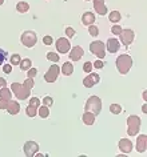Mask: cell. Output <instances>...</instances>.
I'll list each match as a JSON object with an SVG mask.
<instances>
[{"label":"cell","instance_id":"4316f807","mask_svg":"<svg viewBox=\"0 0 147 157\" xmlns=\"http://www.w3.org/2000/svg\"><path fill=\"white\" fill-rule=\"evenodd\" d=\"M26 113L28 117H35L38 115V108L36 107H32V105H28V107L26 108Z\"/></svg>","mask_w":147,"mask_h":157},{"label":"cell","instance_id":"d4e9b609","mask_svg":"<svg viewBox=\"0 0 147 157\" xmlns=\"http://www.w3.org/2000/svg\"><path fill=\"white\" fill-rule=\"evenodd\" d=\"M38 113H39V116H40L42 119H47V117L50 116V109H48V107L43 105V107H39Z\"/></svg>","mask_w":147,"mask_h":157},{"label":"cell","instance_id":"4dcf8cb0","mask_svg":"<svg viewBox=\"0 0 147 157\" xmlns=\"http://www.w3.org/2000/svg\"><path fill=\"white\" fill-rule=\"evenodd\" d=\"M43 105H46V107H52L54 105V99L51 96H46L44 99H43Z\"/></svg>","mask_w":147,"mask_h":157},{"label":"cell","instance_id":"2e32d148","mask_svg":"<svg viewBox=\"0 0 147 157\" xmlns=\"http://www.w3.org/2000/svg\"><path fill=\"white\" fill-rule=\"evenodd\" d=\"M107 51H108L110 53H115V52H118L119 48H120V44H119V41H118V39H108L107 40Z\"/></svg>","mask_w":147,"mask_h":157},{"label":"cell","instance_id":"9c48e42d","mask_svg":"<svg viewBox=\"0 0 147 157\" xmlns=\"http://www.w3.org/2000/svg\"><path fill=\"white\" fill-rule=\"evenodd\" d=\"M55 45H56V49L59 53H67L70 52L71 49V43L68 39H64V37H60L58 39L56 43H55Z\"/></svg>","mask_w":147,"mask_h":157},{"label":"cell","instance_id":"e575fe53","mask_svg":"<svg viewBox=\"0 0 147 157\" xmlns=\"http://www.w3.org/2000/svg\"><path fill=\"white\" fill-rule=\"evenodd\" d=\"M30 105L39 108L40 107V99H38V97H32V99H30Z\"/></svg>","mask_w":147,"mask_h":157},{"label":"cell","instance_id":"7a4b0ae2","mask_svg":"<svg viewBox=\"0 0 147 157\" xmlns=\"http://www.w3.org/2000/svg\"><path fill=\"white\" fill-rule=\"evenodd\" d=\"M84 111L87 112H91L94 113L95 116H98L102 111V100L99 99L98 96H90L88 100L86 101V105H84Z\"/></svg>","mask_w":147,"mask_h":157},{"label":"cell","instance_id":"7bdbcfd3","mask_svg":"<svg viewBox=\"0 0 147 157\" xmlns=\"http://www.w3.org/2000/svg\"><path fill=\"white\" fill-rule=\"evenodd\" d=\"M7 85V81H6V78H3V77H0V88H3V87H6Z\"/></svg>","mask_w":147,"mask_h":157},{"label":"cell","instance_id":"b9f144b4","mask_svg":"<svg viewBox=\"0 0 147 157\" xmlns=\"http://www.w3.org/2000/svg\"><path fill=\"white\" fill-rule=\"evenodd\" d=\"M8 103H10V101L0 99V109H7V105H8Z\"/></svg>","mask_w":147,"mask_h":157},{"label":"cell","instance_id":"83f0119b","mask_svg":"<svg viewBox=\"0 0 147 157\" xmlns=\"http://www.w3.org/2000/svg\"><path fill=\"white\" fill-rule=\"evenodd\" d=\"M110 112L114 113V115H119V113H122V107L119 104H111L110 105Z\"/></svg>","mask_w":147,"mask_h":157},{"label":"cell","instance_id":"30bf717a","mask_svg":"<svg viewBox=\"0 0 147 157\" xmlns=\"http://www.w3.org/2000/svg\"><path fill=\"white\" fill-rule=\"evenodd\" d=\"M23 149H24V155L27 157H34L39 152V145L35 141H27Z\"/></svg>","mask_w":147,"mask_h":157},{"label":"cell","instance_id":"f1b7e54d","mask_svg":"<svg viewBox=\"0 0 147 157\" xmlns=\"http://www.w3.org/2000/svg\"><path fill=\"white\" fill-rule=\"evenodd\" d=\"M88 32H90V35H91V36L96 37L98 35H99V28H98L96 25L91 24V25H88Z\"/></svg>","mask_w":147,"mask_h":157},{"label":"cell","instance_id":"8fae6325","mask_svg":"<svg viewBox=\"0 0 147 157\" xmlns=\"http://www.w3.org/2000/svg\"><path fill=\"white\" fill-rule=\"evenodd\" d=\"M99 81H100V77H99L98 73H90L87 77H84L83 80V85L86 88H92L94 85H96Z\"/></svg>","mask_w":147,"mask_h":157},{"label":"cell","instance_id":"e0dca14e","mask_svg":"<svg viewBox=\"0 0 147 157\" xmlns=\"http://www.w3.org/2000/svg\"><path fill=\"white\" fill-rule=\"evenodd\" d=\"M7 112L10 113V115H18L19 112H20V105H19L18 101H14V100H10L8 105H7Z\"/></svg>","mask_w":147,"mask_h":157},{"label":"cell","instance_id":"603a6c76","mask_svg":"<svg viewBox=\"0 0 147 157\" xmlns=\"http://www.w3.org/2000/svg\"><path fill=\"white\" fill-rule=\"evenodd\" d=\"M108 19H110L111 23H118V21H120L122 15L119 11H111L110 15H108Z\"/></svg>","mask_w":147,"mask_h":157},{"label":"cell","instance_id":"5b68a950","mask_svg":"<svg viewBox=\"0 0 147 157\" xmlns=\"http://www.w3.org/2000/svg\"><path fill=\"white\" fill-rule=\"evenodd\" d=\"M20 41L26 48H32V47H35V44H36V41H38V36L34 31H26V32L22 33Z\"/></svg>","mask_w":147,"mask_h":157},{"label":"cell","instance_id":"f546056e","mask_svg":"<svg viewBox=\"0 0 147 157\" xmlns=\"http://www.w3.org/2000/svg\"><path fill=\"white\" fill-rule=\"evenodd\" d=\"M47 60H50L52 63H58L59 61V55L54 53V52H47Z\"/></svg>","mask_w":147,"mask_h":157},{"label":"cell","instance_id":"ba28073f","mask_svg":"<svg viewBox=\"0 0 147 157\" xmlns=\"http://www.w3.org/2000/svg\"><path fill=\"white\" fill-rule=\"evenodd\" d=\"M59 72H60V69H59V67L56 64H52L48 68V71L46 72L44 75V80L47 83H55V81L58 80V76H59Z\"/></svg>","mask_w":147,"mask_h":157},{"label":"cell","instance_id":"7402d4cb","mask_svg":"<svg viewBox=\"0 0 147 157\" xmlns=\"http://www.w3.org/2000/svg\"><path fill=\"white\" fill-rule=\"evenodd\" d=\"M16 11H18V12H20V13L28 12V11H30V4H28V3H26V2H19L16 4Z\"/></svg>","mask_w":147,"mask_h":157},{"label":"cell","instance_id":"7c38bea8","mask_svg":"<svg viewBox=\"0 0 147 157\" xmlns=\"http://www.w3.org/2000/svg\"><path fill=\"white\" fill-rule=\"evenodd\" d=\"M83 55H84V51H83L82 47L75 45L74 48L70 51V60L78 61V60H80V59L83 57Z\"/></svg>","mask_w":147,"mask_h":157},{"label":"cell","instance_id":"d6a6232c","mask_svg":"<svg viewBox=\"0 0 147 157\" xmlns=\"http://www.w3.org/2000/svg\"><path fill=\"white\" fill-rule=\"evenodd\" d=\"M92 68H94V67H92V63H91V61H86L84 65H83V71L87 72V73H91Z\"/></svg>","mask_w":147,"mask_h":157},{"label":"cell","instance_id":"3957f363","mask_svg":"<svg viewBox=\"0 0 147 157\" xmlns=\"http://www.w3.org/2000/svg\"><path fill=\"white\" fill-rule=\"evenodd\" d=\"M11 91L19 100H27L31 96V89L27 88L24 84L19 83H12L11 84Z\"/></svg>","mask_w":147,"mask_h":157},{"label":"cell","instance_id":"6da1fadb","mask_svg":"<svg viewBox=\"0 0 147 157\" xmlns=\"http://www.w3.org/2000/svg\"><path fill=\"white\" fill-rule=\"evenodd\" d=\"M133 67V57L127 53H123L120 56H118L116 59V68L120 75H126L129 73V71Z\"/></svg>","mask_w":147,"mask_h":157},{"label":"cell","instance_id":"f6af8a7d","mask_svg":"<svg viewBox=\"0 0 147 157\" xmlns=\"http://www.w3.org/2000/svg\"><path fill=\"white\" fill-rule=\"evenodd\" d=\"M143 99H145V100L147 99V93L146 92H143Z\"/></svg>","mask_w":147,"mask_h":157},{"label":"cell","instance_id":"74e56055","mask_svg":"<svg viewBox=\"0 0 147 157\" xmlns=\"http://www.w3.org/2000/svg\"><path fill=\"white\" fill-rule=\"evenodd\" d=\"M3 72L7 73V75H10L12 72V65H11V63L10 64H3Z\"/></svg>","mask_w":147,"mask_h":157},{"label":"cell","instance_id":"484cf974","mask_svg":"<svg viewBox=\"0 0 147 157\" xmlns=\"http://www.w3.org/2000/svg\"><path fill=\"white\" fill-rule=\"evenodd\" d=\"M20 61H22V57H20V55L19 53H14V55H11V59H10V63H11V65H19L20 64Z\"/></svg>","mask_w":147,"mask_h":157},{"label":"cell","instance_id":"cb8c5ba5","mask_svg":"<svg viewBox=\"0 0 147 157\" xmlns=\"http://www.w3.org/2000/svg\"><path fill=\"white\" fill-rule=\"evenodd\" d=\"M19 67H20L22 71H28L31 67H32V61L30 60V59H22L20 64H19Z\"/></svg>","mask_w":147,"mask_h":157},{"label":"cell","instance_id":"277c9868","mask_svg":"<svg viewBox=\"0 0 147 157\" xmlns=\"http://www.w3.org/2000/svg\"><path fill=\"white\" fill-rule=\"evenodd\" d=\"M141 129V117L138 116H129L127 117V133L129 136H137Z\"/></svg>","mask_w":147,"mask_h":157},{"label":"cell","instance_id":"f35d334b","mask_svg":"<svg viewBox=\"0 0 147 157\" xmlns=\"http://www.w3.org/2000/svg\"><path fill=\"white\" fill-rule=\"evenodd\" d=\"M36 73H38V69H36V68H32V67H31V68L28 69V73H27V76L31 77V78H34L35 76H36Z\"/></svg>","mask_w":147,"mask_h":157},{"label":"cell","instance_id":"ac0fdd59","mask_svg":"<svg viewBox=\"0 0 147 157\" xmlns=\"http://www.w3.org/2000/svg\"><path fill=\"white\" fill-rule=\"evenodd\" d=\"M95 21V15L92 12H84L82 16V23L83 25H91Z\"/></svg>","mask_w":147,"mask_h":157},{"label":"cell","instance_id":"1f68e13d","mask_svg":"<svg viewBox=\"0 0 147 157\" xmlns=\"http://www.w3.org/2000/svg\"><path fill=\"white\" fill-rule=\"evenodd\" d=\"M7 57H8V53H7L4 49L0 48V64H2V65L4 64L6 60H7Z\"/></svg>","mask_w":147,"mask_h":157},{"label":"cell","instance_id":"7dc6e473","mask_svg":"<svg viewBox=\"0 0 147 157\" xmlns=\"http://www.w3.org/2000/svg\"><path fill=\"white\" fill-rule=\"evenodd\" d=\"M86 2H90V0H86Z\"/></svg>","mask_w":147,"mask_h":157},{"label":"cell","instance_id":"44dd1931","mask_svg":"<svg viewBox=\"0 0 147 157\" xmlns=\"http://www.w3.org/2000/svg\"><path fill=\"white\" fill-rule=\"evenodd\" d=\"M11 97H12V92H11V89H8L7 87L0 88V99L10 101V100H11Z\"/></svg>","mask_w":147,"mask_h":157},{"label":"cell","instance_id":"d6986e66","mask_svg":"<svg viewBox=\"0 0 147 157\" xmlns=\"http://www.w3.org/2000/svg\"><path fill=\"white\" fill-rule=\"evenodd\" d=\"M95 117H96V116H95L94 113L84 111V113H83V116H82V120H83V123H84L86 125H94Z\"/></svg>","mask_w":147,"mask_h":157},{"label":"cell","instance_id":"ee69618b","mask_svg":"<svg viewBox=\"0 0 147 157\" xmlns=\"http://www.w3.org/2000/svg\"><path fill=\"white\" fill-rule=\"evenodd\" d=\"M142 111L145 112V113L147 112V105H146V104H145V105H143V107H142Z\"/></svg>","mask_w":147,"mask_h":157},{"label":"cell","instance_id":"60d3db41","mask_svg":"<svg viewBox=\"0 0 147 157\" xmlns=\"http://www.w3.org/2000/svg\"><path fill=\"white\" fill-rule=\"evenodd\" d=\"M66 35L68 37H74V35H75L74 28H71V27H67V28H66Z\"/></svg>","mask_w":147,"mask_h":157},{"label":"cell","instance_id":"836d02e7","mask_svg":"<svg viewBox=\"0 0 147 157\" xmlns=\"http://www.w3.org/2000/svg\"><path fill=\"white\" fill-rule=\"evenodd\" d=\"M23 84H24L27 88L32 89V88H34V85H35V81H34V78H31V77H27V78H26V81H24V83H23Z\"/></svg>","mask_w":147,"mask_h":157},{"label":"cell","instance_id":"5bb4252c","mask_svg":"<svg viewBox=\"0 0 147 157\" xmlns=\"http://www.w3.org/2000/svg\"><path fill=\"white\" fill-rule=\"evenodd\" d=\"M94 8L96 11V13L100 15V16L107 15V7L104 4V0H94Z\"/></svg>","mask_w":147,"mask_h":157},{"label":"cell","instance_id":"4fadbf2b","mask_svg":"<svg viewBox=\"0 0 147 157\" xmlns=\"http://www.w3.org/2000/svg\"><path fill=\"white\" fill-rule=\"evenodd\" d=\"M147 149V136L146 135H139L137 139V151L139 153H145Z\"/></svg>","mask_w":147,"mask_h":157},{"label":"cell","instance_id":"ffe728a7","mask_svg":"<svg viewBox=\"0 0 147 157\" xmlns=\"http://www.w3.org/2000/svg\"><path fill=\"white\" fill-rule=\"evenodd\" d=\"M74 72V64H71V61H66L62 67V73L64 76H70Z\"/></svg>","mask_w":147,"mask_h":157},{"label":"cell","instance_id":"8d00e7d4","mask_svg":"<svg viewBox=\"0 0 147 157\" xmlns=\"http://www.w3.org/2000/svg\"><path fill=\"white\" fill-rule=\"evenodd\" d=\"M43 43H44L46 45H51V44H54V39L50 36V35H47V36L43 37Z\"/></svg>","mask_w":147,"mask_h":157},{"label":"cell","instance_id":"52a82bcc","mask_svg":"<svg viewBox=\"0 0 147 157\" xmlns=\"http://www.w3.org/2000/svg\"><path fill=\"white\" fill-rule=\"evenodd\" d=\"M119 37H120V43H123V45L129 47V45L133 44V41H134V37H135L134 31L130 29V28L122 29V32L119 33Z\"/></svg>","mask_w":147,"mask_h":157},{"label":"cell","instance_id":"8992f818","mask_svg":"<svg viewBox=\"0 0 147 157\" xmlns=\"http://www.w3.org/2000/svg\"><path fill=\"white\" fill-rule=\"evenodd\" d=\"M90 51L91 53H94L99 59H104L106 57V44L103 41H92L90 44Z\"/></svg>","mask_w":147,"mask_h":157},{"label":"cell","instance_id":"9a60e30c","mask_svg":"<svg viewBox=\"0 0 147 157\" xmlns=\"http://www.w3.org/2000/svg\"><path fill=\"white\" fill-rule=\"evenodd\" d=\"M119 149L123 153H131L133 151V143L129 139H120L119 140Z\"/></svg>","mask_w":147,"mask_h":157},{"label":"cell","instance_id":"bcb514c9","mask_svg":"<svg viewBox=\"0 0 147 157\" xmlns=\"http://www.w3.org/2000/svg\"><path fill=\"white\" fill-rule=\"evenodd\" d=\"M4 4V0H0V6H3Z\"/></svg>","mask_w":147,"mask_h":157},{"label":"cell","instance_id":"ab89813d","mask_svg":"<svg viewBox=\"0 0 147 157\" xmlns=\"http://www.w3.org/2000/svg\"><path fill=\"white\" fill-rule=\"evenodd\" d=\"M92 67H95L96 69H102L103 67H104V63H103L102 60H96L95 63H92Z\"/></svg>","mask_w":147,"mask_h":157},{"label":"cell","instance_id":"d590c367","mask_svg":"<svg viewBox=\"0 0 147 157\" xmlns=\"http://www.w3.org/2000/svg\"><path fill=\"white\" fill-rule=\"evenodd\" d=\"M122 29L123 28L119 24H115V25H112V28H111V32H112L114 35H118V36H119V33L122 32Z\"/></svg>","mask_w":147,"mask_h":157}]
</instances>
